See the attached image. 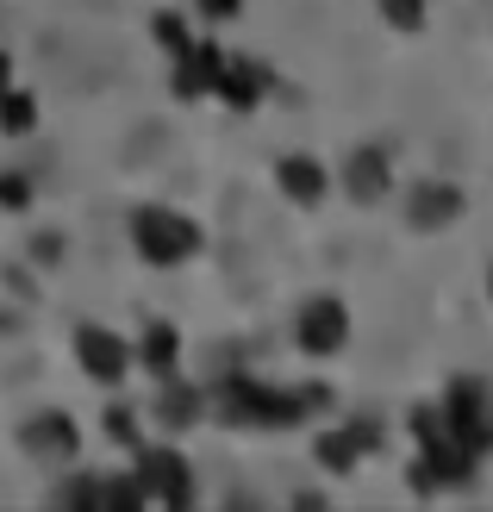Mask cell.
<instances>
[{
    "mask_svg": "<svg viewBox=\"0 0 493 512\" xmlns=\"http://www.w3.org/2000/svg\"><path fill=\"white\" fill-rule=\"evenodd\" d=\"M381 19L400 25V32H419V25H425V0H381Z\"/></svg>",
    "mask_w": 493,
    "mask_h": 512,
    "instance_id": "obj_16",
    "label": "cell"
},
{
    "mask_svg": "<svg viewBox=\"0 0 493 512\" xmlns=\"http://www.w3.org/2000/svg\"><path fill=\"white\" fill-rule=\"evenodd\" d=\"M138 363L157 375V381H169L175 363H181V338H175L169 325H144V338H138Z\"/></svg>",
    "mask_w": 493,
    "mask_h": 512,
    "instance_id": "obj_14",
    "label": "cell"
},
{
    "mask_svg": "<svg viewBox=\"0 0 493 512\" xmlns=\"http://www.w3.org/2000/svg\"><path fill=\"white\" fill-rule=\"evenodd\" d=\"M132 244H138L144 263L175 269V263H188L200 250V225L188 213H169V207H138L132 213Z\"/></svg>",
    "mask_w": 493,
    "mask_h": 512,
    "instance_id": "obj_2",
    "label": "cell"
},
{
    "mask_svg": "<svg viewBox=\"0 0 493 512\" xmlns=\"http://www.w3.org/2000/svg\"><path fill=\"white\" fill-rule=\"evenodd\" d=\"M75 356H82V375H94L100 388L125 381V369H132V344L113 338L107 325H82V331H75Z\"/></svg>",
    "mask_w": 493,
    "mask_h": 512,
    "instance_id": "obj_6",
    "label": "cell"
},
{
    "mask_svg": "<svg viewBox=\"0 0 493 512\" xmlns=\"http://www.w3.org/2000/svg\"><path fill=\"white\" fill-rule=\"evenodd\" d=\"M294 338H300V350L306 356H337L350 344V313H344V300L337 294H313L294 313Z\"/></svg>",
    "mask_w": 493,
    "mask_h": 512,
    "instance_id": "obj_4",
    "label": "cell"
},
{
    "mask_svg": "<svg viewBox=\"0 0 493 512\" xmlns=\"http://www.w3.org/2000/svg\"><path fill=\"white\" fill-rule=\"evenodd\" d=\"M325 400H331L325 388H263L256 375H225L219 394H213L219 419H231V425H269V431L300 425V419L313 413V406H325Z\"/></svg>",
    "mask_w": 493,
    "mask_h": 512,
    "instance_id": "obj_1",
    "label": "cell"
},
{
    "mask_svg": "<svg viewBox=\"0 0 493 512\" xmlns=\"http://www.w3.org/2000/svg\"><path fill=\"white\" fill-rule=\"evenodd\" d=\"M7 82H13V69H7V57H0V94H7Z\"/></svg>",
    "mask_w": 493,
    "mask_h": 512,
    "instance_id": "obj_21",
    "label": "cell"
},
{
    "mask_svg": "<svg viewBox=\"0 0 493 512\" xmlns=\"http://www.w3.org/2000/svg\"><path fill=\"white\" fill-rule=\"evenodd\" d=\"M25 450H38V456H57V463H69L75 456V425L63 413H38L32 425H25Z\"/></svg>",
    "mask_w": 493,
    "mask_h": 512,
    "instance_id": "obj_11",
    "label": "cell"
},
{
    "mask_svg": "<svg viewBox=\"0 0 493 512\" xmlns=\"http://www.w3.org/2000/svg\"><path fill=\"white\" fill-rule=\"evenodd\" d=\"M25 194H32V188H25L19 175H7V182H0V200H7V207H25Z\"/></svg>",
    "mask_w": 493,
    "mask_h": 512,
    "instance_id": "obj_20",
    "label": "cell"
},
{
    "mask_svg": "<svg viewBox=\"0 0 493 512\" xmlns=\"http://www.w3.org/2000/svg\"><path fill=\"white\" fill-rule=\"evenodd\" d=\"M107 438L125 444V450H138V425H132V406H107Z\"/></svg>",
    "mask_w": 493,
    "mask_h": 512,
    "instance_id": "obj_17",
    "label": "cell"
},
{
    "mask_svg": "<svg viewBox=\"0 0 493 512\" xmlns=\"http://www.w3.org/2000/svg\"><path fill=\"white\" fill-rule=\"evenodd\" d=\"M238 13H244V0H200V19H213V25L238 19Z\"/></svg>",
    "mask_w": 493,
    "mask_h": 512,
    "instance_id": "obj_19",
    "label": "cell"
},
{
    "mask_svg": "<svg viewBox=\"0 0 493 512\" xmlns=\"http://www.w3.org/2000/svg\"><path fill=\"white\" fill-rule=\"evenodd\" d=\"M219 63H225V50L213 44H188V50H175V94H213L219 82Z\"/></svg>",
    "mask_w": 493,
    "mask_h": 512,
    "instance_id": "obj_8",
    "label": "cell"
},
{
    "mask_svg": "<svg viewBox=\"0 0 493 512\" xmlns=\"http://www.w3.org/2000/svg\"><path fill=\"white\" fill-rule=\"evenodd\" d=\"M157 38H163L169 50H188V25H181L175 13H163V19H157Z\"/></svg>",
    "mask_w": 493,
    "mask_h": 512,
    "instance_id": "obj_18",
    "label": "cell"
},
{
    "mask_svg": "<svg viewBox=\"0 0 493 512\" xmlns=\"http://www.w3.org/2000/svg\"><path fill=\"white\" fill-rule=\"evenodd\" d=\"M281 194H294L300 207H313V200L325 194V163L319 157H281Z\"/></svg>",
    "mask_w": 493,
    "mask_h": 512,
    "instance_id": "obj_13",
    "label": "cell"
},
{
    "mask_svg": "<svg viewBox=\"0 0 493 512\" xmlns=\"http://www.w3.org/2000/svg\"><path fill=\"white\" fill-rule=\"evenodd\" d=\"M0 125L19 138V132H32L38 125V100L32 94H0Z\"/></svg>",
    "mask_w": 493,
    "mask_h": 512,
    "instance_id": "obj_15",
    "label": "cell"
},
{
    "mask_svg": "<svg viewBox=\"0 0 493 512\" xmlns=\"http://www.w3.org/2000/svg\"><path fill=\"white\" fill-rule=\"evenodd\" d=\"M406 213H412V225L419 232H431V225H450L456 213H462V194L450 188V182H419L406 194Z\"/></svg>",
    "mask_w": 493,
    "mask_h": 512,
    "instance_id": "obj_9",
    "label": "cell"
},
{
    "mask_svg": "<svg viewBox=\"0 0 493 512\" xmlns=\"http://www.w3.org/2000/svg\"><path fill=\"white\" fill-rule=\"evenodd\" d=\"M138 456V488H144V500H163V506H188L194 500V475H188V463H181L175 450H132Z\"/></svg>",
    "mask_w": 493,
    "mask_h": 512,
    "instance_id": "obj_5",
    "label": "cell"
},
{
    "mask_svg": "<svg viewBox=\"0 0 493 512\" xmlns=\"http://www.w3.org/2000/svg\"><path fill=\"white\" fill-rule=\"evenodd\" d=\"M200 413H206V394H200V388H181V381L169 375V381H163V394H157V419H163L169 431H188Z\"/></svg>",
    "mask_w": 493,
    "mask_h": 512,
    "instance_id": "obj_12",
    "label": "cell"
},
{
    "mask_svg": "<svg viewBox=\"0 0 493 512\" xmlns=\"http://www.w3.org/2000/svg\"><path fill=\"white\" fill-rule=\"evenodd\" d=\"M344 188H350L356 200H387V188H394L387 150H356V157L344 163Z\"/></svg>",
    "mask_w": 493,
    "mask_h": 512,
    "instance_id": "obj_10",
    "label": "cell"
},
{
    "mask_svg": "<svg viewBox=\"0 0 493 512\" xmlns=\"http://www.w3.org/2000/svg\"><path fill=\"white\" fill-rule=\"evenodd\" d=\"M444 431L469 456L493 450V394L481 388V381H456V388H450V400H444Z\"/></svg>",
    "mask_w": 493,
    "mask_h": 512,
    "instance_id": "obj_3",
    "label": "cell"
},
{
    "mask_svg": "<svg viewBox=\"0 0 493 512\" xmlns=\"http://www.w3.org/2000/svg\"><path fill=\"white\" fill-rule=\"evenodd\" d=\"M263 88H269L263 63H250V57H225V63H219V82H213V94H225L238 113H250L256 100H263Z\"/></svg>",
    "mask_w": 493,
    "mask_h": 512,
    "instance_id": "obj_7",
    "label": "cell"
}]
</instances>
